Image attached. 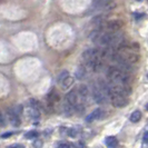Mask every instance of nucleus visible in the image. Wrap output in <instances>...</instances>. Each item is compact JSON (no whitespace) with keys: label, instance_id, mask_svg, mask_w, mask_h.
Returning <instances> with one entry per match:
<instances>
[{"label":"nucleus","instance_id":"nucleus-9","mask_svg":"<svg viewBox=\"0 0 148 148\" xmlns=\"http://www.w3.org/2000/svg\"><path fill=\"white\" fill-rule=\"evenodd\" d=\"M75 82V78L74 77H71V76H68L66 79L64 80V82H61L60 85H61V88L65 89V90H67V89H69L73 85H74Z\"/></svg>","mask_w":148,"mask_h":148},{"label":"nucleus","instance_id":"nucleus-24","mask_svg":"<svg viewBox=\"0 0 148 148\" xmlns=\"http://www.w3.org/2000/svg\"><path fill=\"white\" fill-rule=\"evenodd\" d=\"M136 1H141V0H136Z\"/></svg>","mask_w":148,"mask_h":148},{"label":"nucleus","instance_id":"nucleus-5","mask_svg":"<svg viewBox=\"0 0 148 148\" xmlns=\"http://www.w3.org/2000/svg\"><path fill=\"white\" fill-rule=\"evenodd\" d=\"M65 103L70 105V106H73L74 108L76 107V105L78 104V103H82V101H79V96H78V92H77L76 89L69 91L67 94L66 97H65Z\"/></svg>","mask_w":148,"mask_h":148},{"label":"nucleus","instance_id":"nucleus-22","mask_svg":"<svg viewBox=\"0 0 148 148\" xmlns=\"http://www.w3.org/2000/svg\"><path fill=\"white\" fill-rule=\"evenodd\" d=\"M58 148H70V146L68 144H61V145L58 146Z\"/></svg>","mask_w":148,"mask_h":148},{"label":"nucleus","instance_id":"nucleus-15","mask_svg":"<svg viewBox=\"0 0 148 148\" xmlns=\"http://www.w3.org/2000/svg\"><path fill=\"white\" fill-rule=\"evenodd\" d=\"M38 132H36V130H31V132H28V133H26V135H25V137L27 138V139H32V138H36V137H38Z\"/></svg>","mask_w":148,"mask_h":148},{"label":"nucleus","instance_id":"nucleus-8","mask_svg":"<svg viewBox=\"0 0 148 148\" xmlns=\"http://www.w3.org/2000/svg\"><path fill=\"white\" fill-rule=\"evenodd\" d=\"M77 92H78L79 98H82V100H86L87 97H88V94H89L88 87H87L86 85H80L79 88L77 89Z\"/></svg>","mask_w":148,"mask_h":148},{"label":"nucleus","instance_id":"nucleus-26","mask_svg":"<svg viewBox=\"0 0 148 148\" xmlns=\"http://www.w3.org/2000/svg\"><path fill=\"white\" fill-rule=\"evenodd\" d=\"M147 77H148V75H147Z\"/></svg>","mask_w":148,"mask_h":148},{"label":"nucleus","instance_id":"nucleus-2","mask_svg":"<svg viewBox=\"0 0 148 148\" xmlns=\"http://www.w3.org/2000/svg\"><path fill=\"white\" fill-rule=\"evenodd\" d=\"M116 7V3H114L111 0H92L90 9L91 11H100V10H111Z\"/></svg>","mask_w":148,"mask_h":148},{"label":"nucleus","instance_id":"nucleus-17","mask_svg":"<svg viewBox=\"0 0 148 148\" xmlns=\"http://www.w3.org/2000/svg\"><path fill=\"white\" fill-rule=\"evenodd\" d=\"M41 145H42V141L41 140H36L34 143V147L35 148H40L41 147Z\"/></svg>","mask_w":148,"mask_h":148},{"label":"nucleus","instance_id":"nucleus-14","mask_svg":"<svg viewBox=\"0 0 148 148\" xmlns=\"http://www.w3.org/2000/svg\"><path fill=\"white\" fill-rule=\"evenodd\" d=\"M68 76H69V73H68L67 70H64V71H61V73L59 74V76H58V79H57V80H58V82H59V84H61V82H64V80L66 79Z\"/></svg>","mask_w":148,"mask_h":148},{"label":"nucleus","instance_id":"nucleus-12","mask_svg":"<svg viewBox=\"0 0 148 148\" xmlns=\"http://www.w3.org/2000/svg\"><path fill=\"white\" fill-rule=\"evenodd\" d=\"M27 114H28V116H29L30 118H32V119H38L39 117H40V112H39V109L32 108V107H30L29 110L27 111Z\"/></svg>","mask_w":148,"mask_h":148},{"label":"nucleus","instance_id":"nucleus-20","mask_svg":"<svg viewBox=\"0 0 148 148\" xmlns=\"http://www.w3.org/2000/svg\"><path fill=\"white\" fill-rule=\"evenodd\" d=\"M144 141L148 145V132H146V133L144 134Z\"/></svg>","mask_w":148,"mask_h":148},{"label":"nucleus","instance_id":"nucleus-23","mask_svg":"<svg viewBox=\"0 0 148 148\" xmlns=\"http://www.w3.org/2000/svg\"><path fill=\"white\" fill-rule=\"evenodd\" d=\"M135 17H137L136 19H140V17H144V15H141V14H135Z\"/></svg>","mask_w":148,"mask_h":148},{"label":"nucleus","instance_id":"nucleus-10","mask_svg":"<svg viewBox=\"0 0 148 148\" xmlns=\"http://www.w3.org/2000/svg\"><path fill=\"white\" fill-rule=\"evenodd\" d=\"M105 141H106V145H107V147L108 148H115L117 145H118V140H117V138H116V137H114V136H109V137H107Z\"/></svg>","mask_w":148,"mask_h":148},{"label":"nucleus","instance_id":"nucleus-1","mask_svg":"<svg viewBox=\"0 0 148 148\" xmlns=\"http://www.w3.org/2000/svg\"><path fill=\"white\" fill-rule=\"evenodd\" d=\"M107 78L110 82L115 84H124V85H129L130 84V76L129 73H126L121 70L117 66H110L107 69Z\"/></svg>","mask_w":148,"mask_h":148},{"label":"nucleus","instance_id":"nucleus-21","mask_svg":"<svg viewBox=\"0 0 148 148\" xmlns=\"http://www.w3.org/2000/svg\"><path fill=\"white\" fill-rule=\"evenodd\" d=\"M8 148H23L21 145H19V144H15V145H11V146H9Z\"/></svg>","mask_w":148,"mask_h":148},{"label":"nucleus","instance_id":"nucleus-16","mask_svg":"<svg viewBox=\"0 0 148 148\" xmlns=\"http://www.w3.org/2000/svg\"><path fill=\"white\" fill-rule=\"evenodd\" d=\"M29 105L30 107H32V108H36V109H40V104H39V101L36 100V99H30L29 100Z\"/></svg>","mask_w":148,"mask_h":148},{"label":"nucleus","instance_id":"nucleus-3","mask_svg":"<svg viewBox=\"0 0 148 148\" xmlns=\"http://www.w3.org/2000/svg\"><path fill=\"white\" fill-rule=\"evenodd\" d=\"M123 26H124V21L123 20L114 19V20H110V21H105L101 26H99L97 28L104 30L106 32H116V31H119V30L121 29Z\"/></svg>","mask_w":148,"mask_h":148},{"label":"nucleus","instance_id":"nucleus-6","mask_svg":"<svg viewBox=\"0 0 148 148\" xmlns=\"http://www.w3.org/2000/svg\"><path fill=\"white\" fill-rule=\"evenodd\" d=\"M7 116H8V119H9V123L14 127H18L20 125L21 120H20V117H19V114L15 109L9 108L7 110Z\"/></svg>","mask_w":148,"mask_h":148},{"label":"nucleus","instance_id":"nucleus-19","mask_svg":"<svg viewBox=\"0 0 148 148\" xmlns=\"http://www.w3.org/2000/svg\"><path fill=\"white\" fill-rule=\"evenodd\" d=\"M0 126H5V119H3V116L1 115V112H0Z\"/></svg>","mask_w":148,"mask_h":148},{"label":"nucleus","instance_id":"nucleus-4","mask_svg":"<svg viewBox=\"0 0 148 148\" xmlns=\"http://www.w3.org/2000/svg\"><path fill=\"white\" fill-rule=\"evenodd\" d=\"M111 100V104L114 107H117V108H121L124 106H126L128 104L127 101L126 96H123V95H118V94H112L109 96Z\"/></svg>","mask_w":148,"mask_h":148},{"label":"nucleus","instance_id":"nucleus-18","mask_svg":"<svg viewBox=\"0 0 148 148\" xmlns=\"http://www.w3.org/2000/svg\"><path fill=\"white\" fill-rule=\"evenodd\" d=\"M11 135H14V133H11V132H10V133L2 134V135H1V138H8V137H10Z\"/></svg>","mask_w":148,"mask_h":148},{"label":"nucleus","instance_id":"nucleus-11","mask_svg":"<svg viewBox=\"0 0 148 148\" xmlns=\"http://www.w3.org/2000/svg\"><path fill=\"white\" fill-rule=\"evenodd\" d=\"M86 75H87V69L85 68V66L84 65L79 66V68L77 69V73H76V77L78 79H84Z\"/></svg>","mask_w":148,"mask_h":148},{"label":"nucleus","instance_id":"nucleus-13","mask_svg":"<svg viewBox=\"0 0 148 148\" xmlns=\"http://www.w3.org/2000/svg\"><path fill=\"white\" fill-rule=\"evenodd\" d=\"M141 119V112L139 110H135L130 115V121L132 123H138Z\"/></svg>","mask_w":148,"mask_h":148},{"label":"nucleus","instance_id":"nucleus-7","mask_svg":"<svg viewBox=\"0 0 148 148\" xmlns=\"http://www.w3.org/2000/svg\"><path fill=\"white\" fill-rule=\"evenodd\" d=\"M100 117H101V109H100V108H97V109L91 111L88 116L86 117V121H87V123H92L94 120L99 119Z\"/></svg>","mask_w":148,"mask_h":148},{"label":"nucleus","instance_id":"nucleus-25","mask_svg":"<svg viewBox=\"0 0 148 148\" xmlns=\"http://www.w3.org/2000/svg\"><path fill=\"white\" fill-rule=\"evenodd\" d=\"M0 1H2V0H0Z\"/></svg>","mask_w":148,"mask_h":148}]
</instances>
